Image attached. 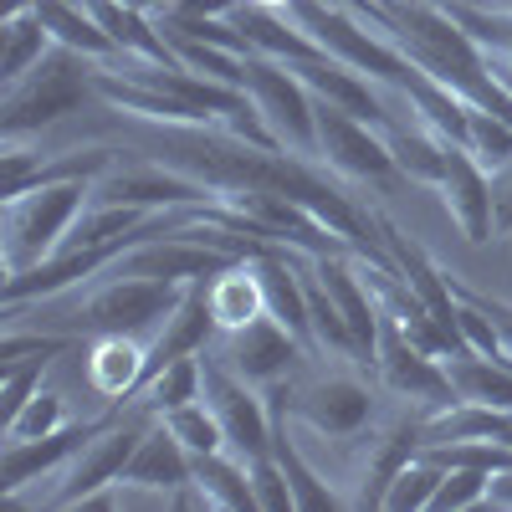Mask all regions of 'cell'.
I'll use <instances>...</instances> for the list:
<instances>
[{
    "instance_id": "8992f818",
    "label": "cell",
    "mask_w": 512,
    "mask_h": 512,
    "mask_svg": "<svg viewBox=\"0 0 512 512\" xmlns=\"http://www.w3.org/2000/svg\"><path fill=\"white\" fill-rule=\"evenodd\" d=\"M313 108H318V164L323 169H333L338 180H364V185L405 180L379 123H364L349 108H338L318 93H313Z\"/></svg>"
},
{
    "instance_id": "277c9868",
    "label": "cell",
    "mask_w": 512,
    "mask_h": 512,
    "mask_svg": "<svg viewBox=\"0 0 512 512\" xmlns=\"http://www.w3.org/2000/svg\"><path fill=\"white\" fill-rule=\"evenodd\" d=\"M277 395H282L287 415L303 420L323 441H359L374 420V390L359 379V364L338 369V374L303 379V384L287 379V384H277Z\"/></svg>"
},
{
    "instance_id": "d6986e66",
    "label": "cell",
    "mask_w": 512,
    "mask_h": 512,
    "mask_svg": "<svg viewBox=\"0 0 512 512\" xmlns=\"http://www.w3.org/2000/svg\"><path fill=\"white\" fill-rule=\"evenodd\" d=\"M210 333H221V328H216V313H210L205 282H190V287H185V297H180V308L164 318V328L154 333V344H149V374H154L159 364H169V359L205 354Z\"/></svg>"
},
{
    "instance_id": "836d02e7",
    "label": "cell",
    "mask_w": 512,
    "mask_h": 512,
    "mask_svg": "<svg viewBox=\"0 0 512 512\" xmlns=\"http://www.w3.org/2000/svg\"><path fill=\"white\" fill-rule=\"evenodd\" d=\"M487 507H507V512H512V466H507V472H497V477H492Z\"/></svg>"
},
{
    "instance_id": "e0dca14e",
    "label": "cell",
    "mask_w": 512,
    "mask_h": 512,
    "mask_svg": "<svg viewBox=\"0 0 512 512\" xmlns=\"http://www.w3.org/2000/svg\"><path fill=\"white\" fill-rule=\"evenodd\" d=\"M144 379H149V338H139V333H93L88 384L103 395V405L139 400Z\"/></svg>"
},
{
    "instance_id": "d6a6232c",
    "label": "cell",
    "mask_w": 512,
    "mask_h": 512,
    "mask_svg": "<svg viewBox=\"0 0 512 512\" xmlns=\"http://www.w3.org/2000/svg\"><path fill=\"white\" fill-rule=\"evenodd\" d=\"M512 236V159L492 169V241Z\"/></svg>"
},
{
    "instance_id": "7402d4cb",
    "label": "cell",
    "mask_w": 512,
    "mask_h": 512,
    "mask_svg": "<svg viewBox=\"0 0 512 512\" xmlns=\"http://www.w3.org/2000/svg\"><path fill=\"white\" fill-rule=\"evenodd\" d=\"M195 487H200L205 507H221V512H246V507H256L251 466H246L236 451L195 456Z\"/></svg>"
},
{
    "instance_id": "f1b7e54d",
    "label": "cell",
    "mask_w": 512,
    "mask_h": 512,
    "mask_svg": "<svg viewBox=\"0 0 512 512\" xmlns=\"http://www.w3.org/2000/svg\"><path fill=\"white\" fill-rule=\"evenodd\" d=\"M487 492H492V472H482V466H446V477H441L431 507H441V512L487 507Z\"/></svg>"
},
{
    "instance_id": "d4e9b609",
    "label": "cell",
    "mask_w": 512,
    "mask_h": 512,
    "mask_svg": "<svg viewBox=\"0 0 512 512\" xmlns=\"http://www.w3.org/2000/svg\"><path fill=\"white\" fill-rule=\"evenodd\" d=\"M169 431H175V441L190 451V456H210V451H231L226 446V431H221V415L210 410V400H190V405H175L159 415Z\"/></svg>"
},
{
    "instance_id": "44dd1931",
    "label": "cell",
    "mask_w": 512,
    "mask_h": 512,
    "mask_svg": "<svg viewBox=\"0 0 512 512\" xmlns=\"http://www.w3.org/2000/svg\"><path fill=\"white\" fill-rule=\"evenodd\" d=\"M205 297H210V313H216V328L221 333H236L251 318L267 313V292H262V277H256L251 256H246V262H236V267H226L221 277H210L205 282Z\"/></svg>"
},
{
    "instance_id": "4316f807",
    "label": "cell",
    "mask_w": 512,
    "mask_h": 512,
    "mask_svg": "<svg viewBox=\"0 0 512 512\" xmlns=\"http://www.w3.org/2000/svg\"><path fill=\"white\" fill-rule=\"evenodd\" d=\"M441 477H446V466H436L431 456H415L410 466H400V477L390 482L384 507H390V512H420V507H431Z\"/></svg>"
},
{
    "instance_id": "3957f363",
    "label": "cell",
    "mask_w": 512,
    "mask_h": 512,
    "mask_svg": "<svg viewBox=\"0 0 512 512\" xmlns=\"http://www.w3.org/2000/svg\"><path fill=\"white\" fill-rule=\"evenodd\" d=\"M241 88L251 93L262 123L272 128V139L303 159H318V108L313 88L292 72V62L267 57V52H246L241 57Z\"/></svg>"
},
{
    "instance_id": "30bf717a",
    "label": "cell",
    "mask_w": 512,
    "mask_h": 512,
    "mask_svg": "<svg viewBox=\"0 0 512 512\" xmlns=\"http://www.w3.org/2000/svg\"><path fill=\"white\" fill-rule=\"evenodd\" d=\"M93 200L103 205H139V210H200L210 200H221V190H210L205 180L185 175V169H169V164H139V169H108V175L93 185Z\"/></svg>"
},
{
    "instance_id": "f546056e",
    "label": "cell",
    "mask_w": 512,
    "mask_h": 512,
    "mask_svg": "<svg viewBox=\"0 0 512 512\" xmlns=\"http://www.w3.org/2000/svg\"><path fill=\"white\" fill-rule=\"evenodd\" d=\"M246 466H251V487H256V507H262V512H292V507H297L292 482H287V472L277 466L272 451L256 456V461H246Z\"/></svg>"
},
{
    "instance_id": "9c48e42d",
    "label": "cell",
    "mask_w": 512,
    "mask_h": 512,
    "mask_svg": "<svg viewBox=\"0 0 512 512\" xmlns=\"http://www.w3.org/2000/svg\"><path fill=\"white\" fill-rule=\"evenodd\" d=\"M205 400L221 415L226 446L241 461L272 451V400L256 384H246L236 369H226V359H210V354H205Z\"/></svg>"
},
{
    "instance_id": "52a82bcc",
    "label": "cell",
    "mask_w": 512,
    "mask_h": 512,
    "mask_svg": "<svg viewBox=\"0 0 512 512\" xmlns=\"http://www.w3.org/2000/svg\"><path fill=\"white\" fill-rule=\"evenodd\" d=\"M154 420H159V415H149L144 405H123V415L108 425V431L93 436L88 446H82V451L62 466V487L52 492L47 507H62V512H67V507H88L98 492L118 487L128 456L139 451V441H144V431H149Z\"/></svg>"
},
{
    "instance_id": "4fadbf2b",
    "label": "cell",
    "mask_w": 512,
    "mask_h": 512,
    "mask_svg": "<svg viewBox=\"0 0 512 512\" xmlns=\"http://www.w3.org/2000/svg\"><path fill=\"white\" fill-rule=\"evenodd\" d=\"M436 195L446 200V216L472 246L492 241V169L451 134H446V175H441Z\"/></svg>"
},
{
    "instance_id": "83f0119b",
    "label": "cell",
    "mask_w": 512,
    "mask_h": 512,
    "mask_svg": "<svg viewBox=\"0 0 512 512\" xmlns=\"http://www.w3.org/2000/svg\"><path fill=\"white\" fill-rule=\"evenodd\" d=\"M461 144L472 149L487 169H497V164H507V159H512V123H507V118H497L492 108L466 103V139H461Z\"/></svg>"
},
{
    "instance_id": "603a6c76",
    "label": "cell",
    "mask_w": 512,
    "mask_h": 512,
    "mask_svg": "<svg viewBox=\"0 0 512 512\" xmlns=\"http://www.w3.org/2000/svg\"><path fill=\"white\" fill-rule=\"evenodd\" d=\"M52 47L57 41H52L47 26H41L36 11H21V16L0 21V93L16 88L31 67H41V57H47Z\"/></svg>"
},
{
    "instance_id": "484cf974",
    "label": "cell",
    "mask_w": 512,
    "mask_h": 512,
    "mask_svg": "<svg viewBox=\"0 0 512 512\" xmlns=\"http://www.w3.org/2000/svg\"><path fill=\"white\" fill-rule=\"evenodd\" d=\"M67 425V400L57 390H36L11 420H0V441H41V436H52Z\"/></svg>"
},
{
    "instance_id": "5bb4252c",
    "label": "cell",
    "mask_w": 512,
    "mask_h": 512,
    "mask_svg": "<svg viewBox=\"0 0 512 512\" xmlns=\"http://www.w3.org/2000/svg\"><path fill=\"white\" fill-rule=\"evenodd\" d=\"M108 169H118V149H108V144L62 149V154H26L16 139H6V200L41 190V185H62V180L98 185Z\"/></svg>"
},
{
    "instance_id": "cb8c5ba5",
    "label": "cell",
    "mask_w": 512,
    "mask_h": 512,
    "mask_svg": "<svg viewBox=\"0 0 512 512\" xmlns=\"http://www.w3.org/2000/svg\"><path fill=\"white\" fill-rule=\"evenodd\" d=\"M200 395H205V354H185V359L159 364V369L144 379L139 400H128V405H144L149 415H164V410L190 405V400H200Z\"/></svg>"
},
{
    "instance_id": "5b68a950",
    "label": "cell",
    "mask_w": 512,
    "mask_h": 512,
    "mask_svg": "<svg viewBox=\"0 0 512 512\" xmlns=\"http://www.w3.org/2000/svg\"><path fill=\"white\" fill-rule=\"evenodd\" d=\"M108 282L82 303L72 318L82 333H159L164 318L180 308L185 287L180 282H154V277H134V272H103Z\"/></svg>"
},
{
    "instance_id": "ba28073f",
    "label": "cell",
    "mask_w": 512,
    "mask_h": 512,
    "mask_svg": "<svg viewBox=\"0 0 512 512\" xmlns=\"http://www.w3.org/2000/svg\"><path fill=\"white\" fill-rule=\"evenodd\" d=\"M374 374H379V384H384L390 395L410 400V405L425 410V415H436V410H446V405L461 400V395H456V384H451L446 359L425 354L415 338H405L400 323H395L390 313H384V328H379V359H374Z\"/></svg>"
},
{
    "instance_id": "e575fe53",
    "label": "cell",
    "mask_w": 512,
    "mask_h": 512,
    "mask_svg": "<svg viewBox=\"0 0 512 512\" xmlns=\"http://www.w3.org/2000/svg\"><path fill=\"white\" fill-rule=\"evenodd\" d=\"M251 6H267V11H287L292 0H251Z\"/></svg>"
},
{
    "instance_id": "1f68e13d",
    "label": "cell",
    "mask_w": 512,
    "mask_h": 512,
    "mask_svg": "<svg viewBox=\"0 0 512 512\" xmlns=\"http://www.w3.org/2000/svg\"><path fill=\"white\" fill-rule=\"evenodd\" d=\"M451 277V287H456V297H466V303H477L492 323H497V333H502V344H507V354H512V303L507 297H492V292H482V287H472V282H461L456 272H446Z\"/></svg>"
},
{
    "instance_id": "9a60e30c",
    "label": "cell",
    "mask_w": 512,
    "mask_h": 512,
    "mask_svg": "<svg viewBox=\"0 0 512 512\" xmlns=\"http://www.w3.org/2000/svg\"><path fill=\"white\" fill-rule=\"evenodd\" d=\"M118 256H123L118 246H62L57 256H47V262H36L26 272H11L6 282H0V303L16 308V303H36V297H57V292L88 282V277H103Z\"/></svg>"
},
{
    "instance_id": "8fae6325",
    "label": "cell",
    "mask_w": 512,
    "mask_h": 512,
    "mask_svg": "<svg viewBox=\"0 0 512 512\" xmlns=\"http://www.w3.org/2000/svg\"><path fill=\"white\" fill-rule=\"evenodd\" d=\"M123 415V405H108L103 415H88V420H67L62 431H52V436H41V441H11L6 451H0V497L6 502H16L21 492H26V482H36V477H47V472H57V466H67L82 446H88L93 436H103L108 425Z\"/></svg>"
},
{
    "instance_id": "4dcf8cb0",
    "label": "cell",
    "mask_w": 512,
    "mask_h": 512,
    "mask_svg": "<svg viewBox=\"0 0 512 512\" xmlns=\"http://www.w3.org/2000/svg\"><path fill=\"white\" fill-rule=\"evenodd\" d=\"M77 344L72 333H21V328H6V344H0V364L11 359H57Z\"/></svg>"
},
{
    "instance_id": "6da1fadb",
    "label": "cell",
    "mask_w": 512,
    "mask_h": 512,
    "mask_svg": "<svg viewBox=\"0 0 512 512\" xmlns=\"http://www.w3.org/2000/svg\"><path fill=\"white\" fill-rule=\"evenodd\" d=\"M98 98V62L82 57L72 47H52L41 57V67H31L16 88L0 93V134L6 139H26L41 134L72 113H82Z\"/></svg>"
},
{
    "instance_id": "7c38bea8",
    "label": "cell",
    "mask_w": 512,
    "mask_h": 512,
    "mask_svg": "<svg viewBox=\"0 0 512 512\" xmlns=\"http://www.w3.org/2000/svg\"><path fill=\"white\" fill-rule=\"evenodd\" d=\"M303 354L308 349L297 344L272 313H262V318H251L246 328L226 333V344H221L226 369H236L246 384H256V390H277V384H287Z\"/></svg>"
},
{
    "instance_id": "ac0fdd59",
    "label": "cell",
    "mask_w": 512,
    "mask_h": 512,
    "mask_svg": "<svg viewBox=\"0 0 512 512\" xmlns=\"http://www.w3.org/2000/svg\"><path fill=\"white\" fill-rule=\"evenodd\" d=\"M420 420H425V410H410V415H400L390 431H384L374 446H369V456H364V472H359V492L349 497L354 507H384V492H390V482L400 477V466H410L415 456H420V446H425V436H420Z\"/></svg>"
},
{
    "instance_id": "ffe728a7",
    "label": "cell",
    "mask_w": 512,
    "mask_h": 512,
    "mask_svg": "<svg viewBox=\"0 0 512 512\" xmlns=\"http://www.w3.org/2000/svg\"><path fill=\"white\" fill-rule=\"evenodd\" d=\"M41 16V26L52 31L57 47H72L82 57H93V62H118V41L98 26V16L88 11V0H36L31 6Z\"/></svg>"
},
{
    "instance_id": "7a4b0ae2",
    "label": "cell",
    "mask_w": 512,
    "mask_h": 512,
    "mask_svg": "<svg viewBox=\"0 0 512 512\" xmlns=\"http://www.w3.org/2000/svg\"><path fill=\"white\" fill-rule=\"evenodd\" d=\"M88 200H93L88 180L41 185V190H26V195L6 200V210H0V251H6L0 262H6V277L57 256L67 246L77 216L88 210Z\"/></svg>"
},
{
    "instance_id": "2e32d148",
    "label": "cell",
    "mask_w": 512,
    "mask_h": 512,
    "mask_svg": "<svg viewBox=\"0 0 512 512\" xmlns=\"http://www.w3.org/2000/svg\"><path fill=\"white\" fill-rule=\"evenodd\" d=\"M190 482H195V456L175 441V431H169L164 420H154L149 431H144L139 451L128 456L123 477H118V487L154 492V497H164L169 507H175V492H185Z\"/></svg>"
}]
</instances>
